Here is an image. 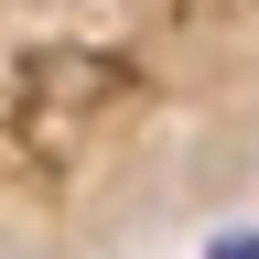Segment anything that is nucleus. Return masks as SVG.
<instances>
[{"label": "nucleus", "instance_id": "obj_1", "mask_svg": "<svg viewBox=\"0 0 259 259\" xmlns=\"http://www.w3.org/2000/svg\"><path fill=\"white\" fill-rule=\"evenodd\" d=\"M205 259H259V238H216V248H205Z\"/></svg>", "mask_w": 259, "mask_h": 259}]
</instances>
